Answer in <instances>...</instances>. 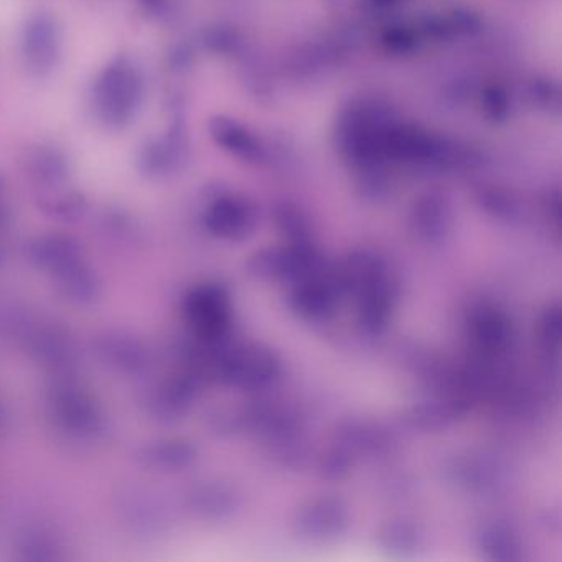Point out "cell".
Here are the masks:
<instances>
[{"instance_id":"6da1fadb","label":"cell","mask_w":562,"mask_h":562,"mask_svg":"<svg viewBox=\"0 0 562 562\" xmlns=\"http://www.w3.org/2000/svg\"><path fill=\"white\" fill-rule=\"evenodd\" d=\"M143 98V71L131 58L117 57L94 81L91 106L104 126L123 130L137 116Z\"/></svg>"},{"instance_id":"7a4b0ae2","label":"cell","mask_w":562,"mask_h":562,"mask_svg":"<svg viewBox=\"0 0 562 562\" xmlns=\"http://www.w3.org/2000/svg\"><path fill=\"white\" fill-rule=\"evenodd\" d=\"M61 29L52 12L37 11L25 19L21 34L22 65L31 77L47 78L60 64Z\"/></svg>"},{"instance_id":"3957f363","label":"cell","mask_w":562,"mask_h":562,"mask_svg":"<svg viewBox=\"0 0 562 562\" xmlns=\"http://www.w3.org/2000/svg\"><path fill=\"white\" fill-rule=\"evenodd\" d=\"M27 170L37 182L57 186L70 176V159L57 144L42 143L29 150Z\"/></svg>"},{"instance_id":"277c9868","label":"cell","mask_w":562,"mask_h":562,"mask_svg":"<svg viewBox=\"0 0 562 562\" xmlns=\"http://www.w3.org/2000/svg\"><path fill=\"white\" fill-rule=\"evenodd\" d=\"M159 0H144V4L149 5V8H154Z\"/></svg>"}]
</instances>
